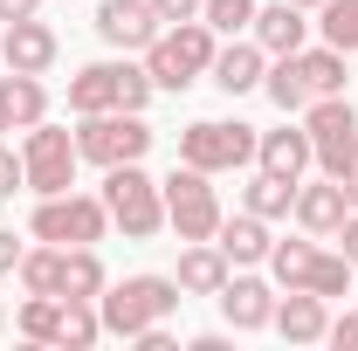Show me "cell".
Listing matches in <instances>:
<instances>
[{"mask_svg":"<svg viewBox=\"0 0 358 351\" xmlns=\"http://www.w3.org/2000/svg\"><path fill=\"white\" fill-rule=\"evenodd\" d=\"M268 331L282 338V345H324V331H331V296H317V289H289L275 317H268Z\"/></svg>","mask_w":358,"mask_h":351,"instance_id":"cell-14","label":"cell"},{"mask_svg":"<svg viewBox=\"0 0 358 351\" xmlns=\"http://www.w3.org/2000/svg\"><path fill=\"white\" fill-rule=\"evenodd\" d=\"M55 303H62V296H28V303H21V338L48 345V338H55Z\"/></svg>","mask_w":358,"mask_h":351,"instance_id":"cell-31","label":"cell"},{"mask_svg":"<svg viewBox=\"0 0 358 351\" xmlns=\"http://www.w3.org/2000/svg\"><path fill=\"white\" fill-rule=\"evenodd\" d=\"M268 268H275L282 289H317V296H345L352 289V262L338 248H317V234L310 241H275L268 248Z\"/></svg>","mask_w":358,"mask_h":351,"instance_id":"cell-9","label":"cell"},{"mask_svg":"<svg viewBox=\"0 0 358 351\" xmlns=\"http://www.w3.org/2000/svg\"><path fill=\"white\" fill-rule=\"evenodd\" d=\"M345 200H352V207H358V166H352V173H345Z\"/></svg>","mask_w":358,"mask_h":351,"instance_id":"cell-38","label":"cell"},{"mask_svg":"<svg viewBox=\"0 0 358 351\" xmlns=\"http://www.w3.org/2000/svg\"><path fill=\"white\" fill-rule=\"evenodd\" d=\"M345 214H352V200H345V179H317V186H303L296 179V227L303 234H317V241H331L338 227H345Z\"/></svg>","mask_w":358,"mask_h":351,"instance_id":"cell-15","label":"cell"},{"mask_svg":"<svg viewBox=\"0 0 358 351\" xmlns=\"http://www.w3.org/2000/svg\"><path fill=\"white\" fill-rule=\"evenodd\" d=\"M103 289H110L103 255H96V248H62V296H83V303H96Z\"/></svg>","mask_w":358,"mask_h":351,"instance_id":"cell-25","label":"cell"},{"mask_svg":"<svg viewBox=\"0 0 358 351\" xmlns=\"http://www.w3.org/2000/svg\"><path fill=\"white\" fill-rule=\"evenodd\" d=\"M331 241H338V255H345V262L358 268V207H352V214H345V227H338Z\"/></svg>","mask_w":358,"mask_h":351,"instance_id":"cell-35","label":"cell"},{"mask_svg":"<svg viewBox=\"0 0 358 351\" xmlns=\"http://www.w3.org/2000/svg\"><path fill=\"white\" fill-rule=\"evenodd\" d=\"M227 275H234V262L221 255V241H186V255H179V289L186 296H221Z\"/></svg>","mask_w":358,"mask_h":351,"instance_id":"cell-21","label":"cell"},{"mask_svg":"<svg viewBox=\"0 0 358 351\" xmlns=\"http://www.w3.org/2000/svg\"><path fill=\"white\" fill-rule=\"evenodd\" d=\"M241 207L248 214H262V220H282V214H296V179H275L255 166V179L241 186Z\"/></svg>","mask_w":358,"mask_h":351,"instance_id":"cell-24","label":"cell"},{"mask_svg":"<svg viewBox=\"0 0 358 351\" xmlns=\"http://www.w3.org/2000/svg\"><path fill=\"white\" fill-rule=\"evenodd\" d=\"M0 331H7V303H0Z\"/></svg>","mask_w":358,"mask_h":351,"instance_id":"cell-40","label":"cell"},{"mask_svg":"<svg viewBox=\"0 0 358 351\" xmlns=\"http://www.w3.org/2000/svg\"><path fill=\"white\" fill-rule=\"evenodd\" d=\"M14 275H21V289H28V296H62V248H55V241L28 248Z\"/></svg>","mask_w":358,"mask_h":351,"instance_id":"cell-28","label":"cell"},{"mask_svg":"<svg viewBox=\"0 0 358 351\" xmlns=\"http://www.w3.org/2000/svg\"><path fill=\"white\" fill-rule=\"evenodd\" d=\"M103 338V317H96V303H83V296H62L55 303V338L48 345H69V351H83Z\"/></svg>","mask_w":358,"mask_h":351,"instance_id":"cell-26","label":"cell"},{"mask_svg":"<svg viewBox=\"0 0 358 351\" xmlns=\"http://www.w3.org/2000/svg\"><path fill=\"white\" fill-rule=\"evenodd\" d=\"M145 69H152V89L186 96V89L214 69V28H207V21H173V28H159V42L145 48Z\"/></svg>","mask_w":358,"mask_h":351,"instance_id":"cell-3","label":"cell"},{"mask_svg":"<svg viewBox=\"0 0 358 351\" xmlns=\"http://www.w3.org/2000/svg\"><path fill=\"white\" fill-rule=\"evenodd\" d=\"M255 124H241V117H200V124H186L179 131V166H200V173H241V166H255Z\"/></svg>","mask_w":358,"mask_h":351,"instance_id":"cell-5","label":"cell"},{"mask_svg":"<svg viewBox=\"0 0 358 351\" xmlns=\"http://www.w3.org/2000/svg\"><path fill=\"white\" fill-rule=\"evenodd\" d=\"M103 227H110V207L90 200V193H76V186L35 200V220H28V234L35 241H55V248H96Z\"/></svg>","mask_w":358,"mask_h":351,"instance_id":"cell-6","label":"cell"},{"mask_svg":"<svg viewBox=\"0 0 358 351\" xmlns=\"http://www.w3.org/2000/svg\"><path fill=\"white\" fill-rule=\"evenodd\" d=\"M90 21H96V35L117 48V55H145V48L159 42V28H166V21L152 14V0H103Z\"/></svg>","mask_w":358,"mask_h":351,"instance_id":"cell-12","label":"cell"},{"mask_svg":"<svg viewBox=\"0 0 358 351\" xmlns=\"http://www.w3.org/2000/svg\"><path fill=\"white\" fill-rule=\"evenodd\" d=\"M21 255H28V248L14 241V227H0V275H14V268H21Z\"/></svg>","mask_w":358,"mask_h":351,"instance_id":"cell-36","label":"cell"},{"mask_svg":"<svg viewBox=\"0 0 358 351\" xmlns=\"http://www.w3.org/2000/svg\"><path fill=\"white\" fill-rule=\"evenodd\" d=\"M159 186H166V227H173L179 241H214V227H221L214 173H200V166H173V179H159Z\"/></svg>","mask_w":358,"mask_h":351,"instance_id":"cell-10","label":"cell"},{"mask_svg":"<svg viewBox=\"0 0 358 351\" xmlns=\"http://www.w3.org/2000/svg\"><path fill=\"white\" fill-rule=\"evenodd\" d=\"M179 303H186L179 275H124V282H110V289L96 296V317H103L110 338H138V331L166 324Z\"/></svg>","mask_w":358,"mask_h":351,"instance_id":"cell-1","label":"cell"},{"mask_svg":"<svg viewBox=\"0 0 358 351\" xmlns=\"http://www.w3.org/2000/svg\"><path fill=\"white\" fill-rule=\"evenodd\" d=\"M317 152H310V131H262L255 138V166L262 173H275V179H303V166H310Z\"/></svg>","mask_w":358,"mask_h":351,"instance_id":"cell-22","label":"cell"},{"mask_svg":"<svg viewBox=\"0 0 358 351\" xmlns=\"http://www.w3.org/2000/svg\"><path fill=\"white\" fill-rule=\"evenodd\" d=\"M42 117H48V89H42V76L7 69V76H0V131H28V124H42Z\"/></svg>","mask_w":358,"mask_h":351,"instance_id":"cell-20","label":"cell"},{"mask_svg":"<svg viewBox=\"0 0 358 351\" xmlns=\"http://www.w3.org/2000/svg\"><path fill=\"white\" fill-rule=\"evenodd\" d=\"M14 193H28V173H21V152L0 145V200H14Z\"/></svg>","mask_w":358,"mask_h":351,"instance_id":"cell-32","label":"cell"},{"mask_svg":"<svg viewBox=\"0 0 358 351\" xmlns=\"http://www.w3.org/2000/svg\"><path fill=\"white\" fill-rule=\"evenodd\" d=\"M296 7H303V14H310V7H324V0H296Z\"/></svg>","mask_w":358,"mask_h":351,"instance_id":"cell-39","label":"cell"},{"mask_svg":"<svg viewBox=\"0 0 358 351\" xmlns=\"http://www.w3.org/2000/svg\"><path fill=\"white\" fill-rule=\"evenodd\" d=\"M152 124H145V110H96V117H83L76 124V152H83L90 166H131V159H145L152 152Z\"/></svg>","mask_w":358,"mask_h":351,"instance_id":"cell-7","label":"cell"},{"mask_svg":"<svg viewBox=\"0 0 358 351\" xmlns=\"http://www.w3.org/2000/svg\"><path fill=\"white\" fill-rule=\"evenodd\" d=\"M248 35L262 42V55H296V48L310 42V21H303L296 0H268V7H255V28Z\"/></svg>","mask_w":358,"mask_h":351,"instance_id":"cell-18","label":"cell"},{"mask_svg":"<svg viewBox=\"0 0 358 351\" xmlns=\"http://www.w3.org/2000/svg\"><path fill=\"white\" fill-rule=\"evenodd\" d=\"M152 103V69L131 62V55H103L69 76V110L76 117H96V110H145Z\"/></svg>","mask_w":358,"mask_h":351,"instance_id":"cell-2","label":"cell"},{"mask_svg":"<svg viewBox=\"0 0 358 351\" xmlns=\"http://www.w3.org/2000/svg\"><path fill=\"white\" fill-rule=\"evenodd\" d=\"M214 241H221V255L234 268H255V262H268V248H275V234H268V220L262 214H221V227H214Z\"/></svg>","mask_w":358,"mask_h":351,"instance_id":"cell-17","label":"cell"},{"mask_svg":"<svg viewBox=\"0 0 358 351\" xmlns=\"http://www.w3.org/2000/svg\"><path fill=\"white\" fill-rule=\"evenodd\" d=\"M103 207H110V227H124V241H152L166 227V186L145 173V166H110L103 173Z\"/></svg>","mask_w":358,"mask_h":351,"instance_id":"cell-4","label":"cell"},{"mask_svg":"<svg viewBox=\"0 0 358 351\" xmlns=\"http://www.w3.org/2000/svg\"><path fill=\"white\" fill-rule=\"evenodd\" d=\"M338 351H358V310H345V317H331V331H324Z\"/></svg>","mask_w":358,"mask_h":351,"instance_id":"cell-34","label":"cell"},{"mask_svg":"<svg viewBox=\"0 0 358 351\" xmlns=\"http://www.w3.org/2000/svg\"><path fill=\"white\" fill-rule=\"evenodd\" d=\"M303 131H310V152H317V166L331 179H345L358 166V110L345 96H317L310 110H303Z\"/></svg>","mask_w":358,"mask_h":351,"instance_id":"cell-11","label":"cell"},{"mask_svg":"<svg viewBox=\"0 0 358 351\" xmlns=\"http://www.w3.org/2000/svg\"><path fill=\"white\" fill-rule=\"evenodd\" d=\"M317 14H324V21H317V28H324V42L352 55V48H358V0H324Z\"/></svg>","mask_w":358,"mask_h":351,"instance_id":"cell-29","label":"cell"},{"mask_svg":"<svg viewBox=\"0 0 358 351\" xmlns=\"http://www.w3.org/2000/svg\"><path fill=\"white\" fill-rule=\"evenodd\" d=\"M262 89H268V103H275L282 117H303V110H310V89H303V76H296L289 55H275V62L262 69Z\"/></svg>","mask_w":358,"mask_h":351,"instance_id":"cell-27","label":"cell"},{"mask_svg":"<svg viewBox=\"0 0 358 351\" xmlns=\"http://www.w3.org/2000/svg\"><path fill=\"white\" fill-rule=\"evenodd\" d=\"M289 62H296V76H303V89H310V103L317 96H345V48H296V55H289Z\"/></svg>","mask_w":358,"mask_h":351,"instance_id":"cell-23","label":"cell"},{"mask_svg":"<svg viewBox=\"0 0 358 351\" xmlns=\"http://www.w3.org/2000/svg\"><path fill=\"white\" fill-rule=\"evenodd\" d=\"M262 69H268V55L262 42H234V48H214V89L221 96H248V89H262Z\"/></svg>","mask_w":358,"mask_h":351,"instance_id":"cell-19","label":"cell"},{"mask_svg":"<svg viewBox=\"0 0 358 351\" xmlns=\"http://www.w3.org/2000/svg\"><path fill=\"white\" fill-rule=\"evenodd\" d=\"M214 303H221V317L234 324V331H268V317H275V289H268L262 275H227Z\"/></svg>","mask_w":358,"mask_h":351,"instance_id":"cell-16","label":"cell"},{"mask_svg":"<svg viewBox=\"0 0 358 351\" xmlns=\"http://www.w3.org/2000/svg\"><path fill=\"white\" fill-rule=\"evenodd\" d=\"M76 166H83V152H76V131H62V124H28L21 138V173H28V193L48 200V193H69L76 186Z\"/></svg>","mask_w":358,"mask_h":351,"instance_id":"cell-8","label":"cell"},{"mask_svg":"<svg viewBox=\"0 0 358 351\" xmlns=\"http://www.w3.org/2000/svg\"><path fill=\"white\" fill-rule=\"evenodd\" d=\"M0 28H7V21H0Z\"/></svg>","mask_w":358,"mask_h":351,"instance_id":"cell-41","label":"cell"},{"mask_svg":"<svg viewBox=\"0 0 358 351\" xmlns=\"http://www.w3.org/2000/svg\"><path fill=\"white\" fill-rule=\"evenodd\" d=\"M55 55H62V42H55V28H48L42 14H28V21H7V28H0V62H7V69H21V76H48V69H55Z\"/></svg>","mask_w":358,"mask_h":351,"instance_id":"cell-13","label":"cell"},{"mask_svg":"<svg viewBox=\"0 0 358 351\" xmlns=\"http://www.w3.org/2000/svg\"><path fill=\"white\" fill-rule=\"evenodd\" d=\"M200 21H207L214 35H241V28H255V0H207Z\"/></svg>","mask_w":358,"mask_h":351,"instance_id":"cell-30","label":"cell"},{"mask_svg":"<svg viewBox=\"0 0 358 351\" xmlns=\"http://www.w3.org/2000/svg\"><path fill=\"white\" fill-rule=\"evenodd\" d=\"M28 14H42V0H0V21H28Z\"/></svg>","mask_w":358,"mask_h":351,"instance_id":"cell-37","label":"cell"},{"mask_svg":"<svg viewBox=\"0 0 358 351\" xmlns=\"http://www.w3.org/2000/svg\"><path fill=\"white\" fill-rule=\"evenodd\" d=\"M200 7H207V0H152V14H159L166 28H173V21H200Z\"/></svg>","mask_w":358,"mask_h":351,"instance_id":"cell-33","label":"cell"}]
</instances>
